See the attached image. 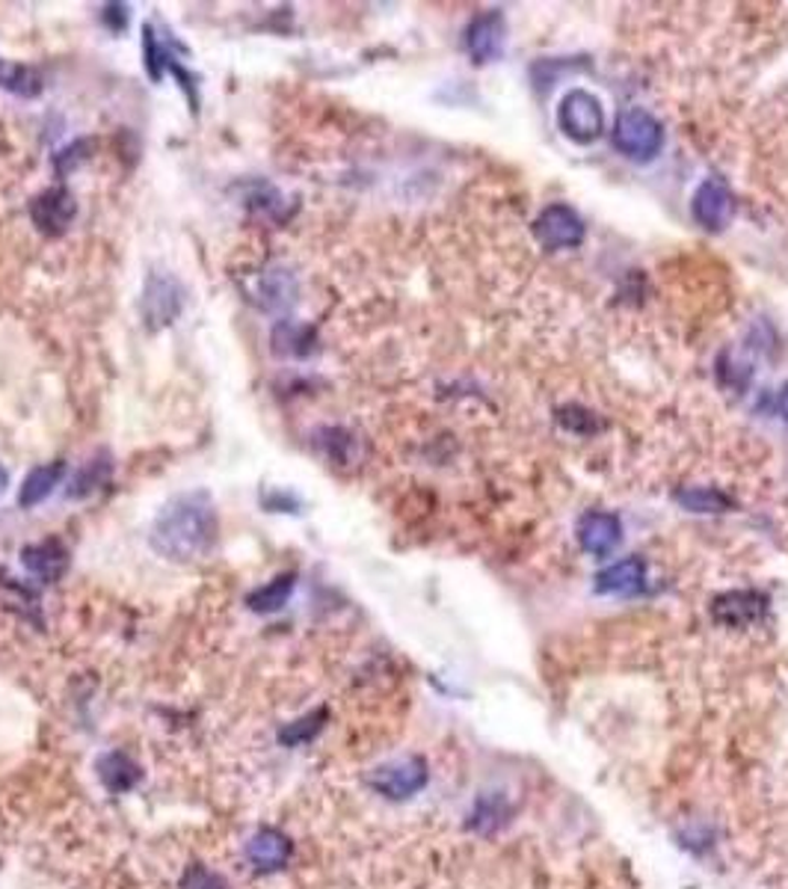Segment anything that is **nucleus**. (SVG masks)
I'll list each match as a JSON object with an SVG mask.
<instances>
[{"label": "nucleus", "mask_w": 788, "mask_h": 889, "mask_svg": "<svg viewBox=\"0 0 788 889\" xmlns=\"http://www.w3.org/2000/svg\"><path fill=\"white\" fill-rule=\"evenodd\" d=\"M216 537L214 501L205 489L181 493L160 507L158 519L151 525L149 543L160 558L188 563L211 549Z\"/></svg>", "instance_id": "1"}, {"label": "nucleus", "mask_w": 788, "mask_h": 889, "mask_svg": "<svg viewBox=\"0 0 788 889\" xmlns=\"http://www.w3.org/2000/svg\"><path fill=\"white\" fill-rule=\"evenodd\" d=\"M610 140L622 158L635 160V163H649L664 149V125L643 107H629V110L617 113L614 128H610Z\"/></svg>", "instance_id": "2"}, {"label": "nucleus", "mask_w": 788, "mask_h": 889, "mask_svg": "<svg viewBox=\"0 0 788 889\" xmlns=\"http://www.w3.org/2000/svg\"><path fill=\"white\" fill-rule=\"evenodd\" d=\"M188 303V290L169 271H149L142 282L140 294V315L146 329L158 332V329L172 327L181 318Z\"/></svg>", "instance_id": "3"}, {"label": "nucleus", "mask_w": 788, "mask_h": 889, "mask_svg": "<svg viewBox=\"0 0 788 889\" xmlns=\"http://www.w3.org/2000/svg\"><path fill=\"white\" fill-rule=\"evenodd\" d=\"M557 128L566 140L590 146L605 134V110L590 89H569L557 104Z\"/></svg>", "instance_id": "4"}, {"label": "nucleus", "mask_w": 788, "mask_h": 889, "mask_svg": "<svg viewBox=\"0 0 788 889\" xmlns=\"http://www.w3.org/2000/svg\"><path fill=\"white\" fill-rule=\"evenodd\" d=\"M427 780H430L427 762L422 756H404L371 771L368 786L388 801H409L427 786Z\"/></svg>", "instance_id": "5"}, {"label": "nucleus", "mask_w": 788, "mask_h": 889, "mask_svg": "<svg viewBox=\"0 0 788 889\" xmlns=\"http://www.w3.org/2000/svg\"><path fill=\"white\" fill-rule=\"evenodd\" d=\"M534 234L545 250H575L584 244L587 229H584V220L575 208L554 202V205L543 208L534 220Z\"/></svg>", "instance_id": "6"}, {"label": "nucleus", "mask_w": 788, "mask_h": 889, "mask_svg": "<svg viewBox=\"0 0 788 889\" xmlns=\"http://www.w3.org/2000/svg\"><path fill=\"white\" fill-rule=\"evenodd\" d=\"M691 214L705 232H723L735 214V197H732L730 184L717 176L703 178V184L691 197Z\"/></svg>", "instance_id": "7"}, {"label": "nucleus", "mask_w": 788, "mask_h": 889, "mask_svg": "<svg viewBox=\"0 0 788 889\" xmlns=\"http://www.w3.org/2000/svg\"><path fill=\"white\" fill-rule=\"evenodd\" d=\"M768 614V596L759 590H726L714 596L712 617L726 628H750Z\"/></svg>", "instance_id": "8"}, {"label": "nucleus", "mask_w": 788, "mask_h": 889, "mask_svg": "<svg viewBox=\"0 0 788 889\" xmlns=\"http://www.w3.org/2000/svg\"><path fill=\"white\" fill-rule=\"evenodd\" d=\"M622 540V522L608 510H587L578 519V543L593 558H608Z\"/></svg>", "instance_id": "9"}, {"label": "nucleus", "mask_w": 788, "mask_h": 889, "mask_svg": "<svg viewBox=\"0 0 788 889\" xmlns=\"http://www.w3.org/2000/svg\"><path fill=\"white\" fill-rule=\"evenodd\" d=\"M291 854L294 843L281 830H276V827H262L246 843V862L255 871H262V875H273V871L285 869L291 862Z\"/></svg>", "instance_id": "10"}, {"label": "nucleus", "mask_w": 788, "mask_h": 889, "mask_svg": "<svg viewBox=\"0 0 788 889\" xmlns=\"http://www.w3.org/2000/svg\"><path fill=\"white\" fill-rule=\"evenodd\" d=\"M504 47V15L498 10H489L483 15H475L466 28V51L475 63H492L501 56Z\"/></svg>", "instance_id": "11"}, {"label": "nucleus", "mask_w": 788, "mask_h": 889, "mask_svg": "<svg viewBox=\"0 0 788 889\" xmlns=\"http://www.w3.org/2000/svg\"><path fill=\"white\" fill-rule=\"evenodd\" d=\"M75 211L77 202L66 188H51L30 202V216L45 234L66 232V225L75 220Z\"/></svg>", "instance_id": "12"}, {"label": "nucleus", "mask_w": 788, "mask_h": 889, "mask_svg": "<svg viewBox=\"0 0 788 889\" xmlns=\"http://www.w3.org/2000/svg\"><path fill=\"white\" fill-rule=\"evenodd\" d=\"M643 584H647V561L640 554H631V558L610 563L608 570H601L593 590L599 596H631V593H640Z\"/></svg>", "instance_id": "13"}, {"label": "nucleus", "mask_w": 788, "mask_h": 889, "mask_svg": "<svg viewBox=\"0 0 788 889\" xmlns=\"http://www.w3.org/2000/svg\"><path fill=\"white\" fill-rule=\"evenodd\" d=\"M21 563H24V570L33 579L51 584V581H60L66 575L68 549L56 537H51V540H42V543L24 546L21 549Z\"/></svg>", "instance_id": "14"}, {"label": "nucleus", "mask_w": 788, "mask_h": 889, "mask_svg": "<svg viewBox=\"0 0 788 889\" xmlns=\"http://www.w3.org/2000/svg\"><path fill=\"white\" fill-rule=\"evenodd\" d=\"M255 297L262 303V309L288 311L297 303V279H294V273L288 267H281V264H273L264 273H258Z\"/></svg>", "instance_id": "15"}, {"label": "nucleus", "mask_w": 788, "mask_h": 889, "mask_svg": "<svg viewBox=\"0 0 788 889\" xmlns=\"http://www.w3.org/2000/svg\"><path fill=\"white\" fill-rule=\"evenodd\" d=\"M95 768H98V777H102V783L110 789L113 795L131 792V789L140 783V765H137L128 753H123V750L104 753Z\"/></svg>", "instance_id": "16"}, {"label": "nucleus", "mask_w": 788, "mask_h": 889, "mask_svg": "<svg viewBox=\"0 0 788 889\" xmlns=\"http://www.w3.org/2000/svg\"><path fill=\"white\" fill-rule=\"evenodd\" d=\"M510 801L501 792H489V795L475 801V809L469 815V830L478 836H496L510 818Z\"/></svg>", "instance_id": "17"}, {"label": "nucleus", "mask_w": 788, "mask_h": 889, "mask_svg": "<svg viewBox=\"0 0 788 889\" xmlns=\"http://www.w3.org/2000/svg\"><path fill=\"white\" fill-rule=\"evenodd\" d=\"M63 478H66V463H45V466H36L28 478H24V484H21L19 505L24 507V510L42 505V501L60 487V480Z\"/></svg>", "instance_id": "18"}, {"label": "nucleus", "mask_w": 788, "mask_h": 889, "mask_svg": "<svg viewBox=\"0 0 788 889\" xmlns=\"http://www.w3.org/2000/svg\"><path fill=\"white\" fill-rule=\"evenodd\" d=\"M294 588H297V575H294V572H285V575H276L273 581H267L264 588L253 590L249 600H246V605L253 611H258V614H273V611H279L288 605Z\"/></svg>", "instance_id": "19"}, {"label": "nucleus", "mask_w": 788, "mask_h": 889, "mask_svg": "<svg viewBox=\"0 0 788 889\" xmlns=\"http://www.w3.org/2000/svg\"><path fill=\"white\" fill-rule=\"evenodd\" d=\"M110 472H113L110 457H107V454H98V457H93L89 463H84V466L77 468L75 478H72V484L66 487V498L81 501V498L93 496L95 489L107 484Z\"/></svg>", "instance_id": "20"}, {"label": "nucleus", "mask_w": 788, "mask_h": 889, "mask_svg": "<svg viewBox=\"0 0 788 889\" xmlns=\"http://www.w3.org/2000/svg\"><path fill=\"white\" fill-rule=\"evenodd\" d=\"M675 501L691 514H726L735 507V501L717 487H682L675 493Z\"/></svg>", "instance_id": "21"}, {"label": "nucleus", "mask_w": 788, "mask_h": 889, "mask_svg": "<svg viewBox=\"0 0 788 889\" xmlns=\"http://www.w3.org/2000/svg\"><path fill=\"white\" fill-rule=\"evenodd\" d=\"M172 47L181 45H175L169 36H155V28L142 24V56H146V72H149L151 81H163L169 63L175 60Z\"/></svg>", "instance_id": "22"}, {"label": "nucleus", "mask_w": 788, "mask_h": 889, "mask_svg": "<svg viewBox=\"0 0 788 889\" xmlns=\"http://www.w3.org/2000/svg\"><path fill=\"white\" fill-rule=\"evenodd\" d=\"M0 86L10 89V93L21 95V98H33L42 89V81L30 66H21V63H7L0 56Z\"/></svg>", "instance_id": "23"}, {"label": "nucleus", "mask_w": 788, "mask_h": 889, "mask_svg": "<svg viewBox=\"0 0 788 889\" xmlns=\"http://www.w3.org/2000/svg\"><path fill=\"white\" fill-rule=\"evenodd\" d=\"M311 345V332L300 324L281 320L279 327L273 329V350L279 356H306Z\"/></svg>", "instance_id": "24"}, {"label": "nucleus", "mask_w": 788, "mask_h": 889, "mask_svg": "<svg viewBox=\"0 0 788 889\" xmlns=\"http://www.w3.org/2000/svg\"><path fill=\"white\" fill-rule=\"evenodd\" d=\"M327 718H329L327 709H318V711H311V715H306V718H300V721L285 723V727L279 730V741L285 744V748H300V744L311 741L320 730H323Z\"/></svg>", "instance_id": "25"}, {"label": "nucleus", "mask_w": 788, "mask_h": 889, "mask_svg": "<svg viewBox=\"0 0 788 889\" xmlns=\"http://www.w3.org/2000/svg\"><path fill=\"white\" fill-rule=\"evenodd\" d=\"M557 422H561L569 433H578V436H590V433L599 431V422H596V415L584 410V406H575V403H569V406H561V410H557Z\"/></svg>", "instance_id": "26"}, {"label": "nucleus", "mask_w": 788, "mask_h": 889, "mask_svg": "<svg viewBox=\"0 0 788 889\" xmlns=\"http://www.w3.org/2000/svg\"><path fill=\"white\" fill-rule=\"evenodd\" d=\"M181 889H228L225 880L207 866H190L181 878Z\"/></svg>", "instance_id": "27"}, {"label": "nucleus", "mask_w": 788, "mask_h": 889, "mask_svg": "<svg viewBox=\"0 0 788 889\" xmlns=\"http://www.w3.org/2000/svg\"><path fill=\"white\" fill-rule=\"evenodd\" d=\"M86 149H89V140H77V142H72L66 151H60V155L54 158L56 176H66V172H72V169H75L77 163L86 158L84 155Z\"/></svg>", "instance_id": "28"}, {"label": "nucleus", "mask_w": 788, "mask_h": 889, "mask_svg": "<svg viewBox=\"0 0 788 889\" xmlns=\"http://www.w3.org/2000/svg\"><path fill=\"white\" fill-rule=\"evenodd\" d=\"M264 507L273 510V514H297L300 510V501L288 493H273V496L264 498Z\"/></svg>", "instance_id": "29"}, {"label": "nucleus", "mask_w": 788, "mask_h": 889, "mask_svg": "<svg viewBox=\"0 0 788 889\" xmlns=\"http://www.w3.org/2000/svg\"><path fill=\"white\" fill-rule=\"evenodd\" d=\"M104 21L113 33H123L125 24H128V7L125 3H107L104 7Z\"/></svg>", "instance_id": "30"}, {"label": "nucleus", "mask_w": 788, "mask_h": 889, "mask_svg": "<svg viewBox=\"0 0 788 889\" xmlns=\"http://www.w3.org/2000/svg\"><path fill=\"white\" fill-rule=\"evenodd\" d=\"M777 406H779V415H782V422L788 424V383L779 389V398H777Z\"/></svg>", "instance_id": "31"}, {"label": "nucleus", "mask_w": 788, "mask_h": 889, "mask_svg": "<svg viewBox=\"0 0 788 889\" xmlns=\"http://www.w3.org/2000/svg\"><path fill=\"white\" fill-rule=\"evenodd\" d=\"M7 484H10V475H7V468L0 466V493L7 489Z\"/></svg>", "instance_id": "32"}]
</instances>
